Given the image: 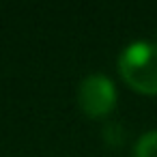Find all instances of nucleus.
<instances>
[{"instance_id":"f257e3e1","label":"nucleus","mask_w":157,"mask_h":157,"mask_svg":"<svg viewBox=\"0 0 157 157\" xmlns=\"http://www.w3.org/2000/svg\"><path fill=\"white\" fill-rule=\"evenodd\" d=\"M118 71L123 80L138 93H157V43L136 41L121 52Z\"/></svg>"},{"instance_id":"f03ea898","label":"nucleus","mask_w":157,"mask_h":157,"mask_svg":"<svg viewBox=\"0 0 157 157\" xmlns=\"http://www.w3.org/2000/svg\"><path fill=\"white\" fill-rule=\"evenodd\" d=\"M78 103L84 110V114L93 118H101L110 114L116 105V88L112 80L101 73H93L84 78L78 88Z\"/></svg>"},{"instance_id":"7ed1b4c3","label":"nucleus","mask_w":157,"mask_h":157,"mask_svg":"<svg viewBox=\"0 0 157 157\" xmlns=\"http://www.w3.org/2000/svg\"><path fill=\"white\" fill-rule=\"evenodd\" d=\"M133 157H157V129L140 136L133 148Z\"/></svg>"},{"instance_id":"20e7f679","label":"nucleus","mask_w":157,"mask_h":157,"mask_svg":"<svg viewBox=\"0 0 157 157\" xmlns=\"http://www.w3.org/2000/svg\"><path fill=\"white\" fill-rule=\"evenodd\" d=\"M105 140L112 142V144H121V142H123V131H121V127H118V125H110V127L105 129Z\"/></svg>"}]
</instances>
